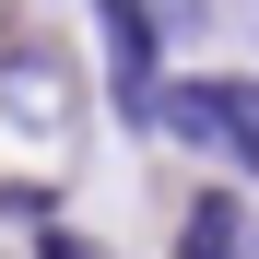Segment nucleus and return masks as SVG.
Wrapping results in <instances>:
<instances>
[{
    "label": "nucleus",
    "mask_w": 259,
    "mask_h": 259,
    "mask_svg": "<svg viewBox=\"0 0 259 259\" xmlns=\"http://www.w3.org/2000/svg\"><path fill=\"white\" fill-rule=\"evenodd\" d=\"M153 118L177 142L224 153L236 177H259V82H177V95H153Z\"/></svg>",
    "instance_id": "nucleus-1"
},
{
    "label": "nucleus",
    "mask_w": 259,
    "mask_h": 259,
    "mask_svg": "<svg viewBox=\"0 0 259 259\" xmlns=\"http://www.w3.org/2000/svg\"><path fill=\"white\" fill-rule=\"evenodd\" d=\"M106 48H118V106L130 118H153V24H142V0H106Z\"/></svg>",
    "instance_id": "nucleus-2"
},
{
    "label": "nucleus",
    "mask_w": 259,
    "mask_h": 259,
    "mask_svg": "<svg viewBox=\"0 0 259 259\" xmlns=\"http://www.w3.org/2000/svg\"><path fill=\"white\" fill-rule=\"evenodd\" d=\"M177 259H247L236 212H224V200H200V212H189V236H177Z\"/></svg>",
    "instance_id": "nucleus-3"
}]
</instances>
